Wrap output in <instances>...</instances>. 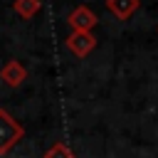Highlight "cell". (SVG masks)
Masks as SVG:
<instances>
[{
	"mask_svg": "<svg viewBox=\"0 0 158 158\" xmlns=\"http://www.w3.org/2000/svg\"><path fill=\"white\" fill-rule=\"evenodd\" d=\"M0 79H2V84H7L10 89H17V86H22V81L27 79V69H25V64H22L20 59H10V62L2 64Z\"/></svg>",
	"mask_w": 158,
	"mask_h": 158,
	"instance_id": "obj_4",
	"label": "cell"
},
{
	"mask_svg": "<svg viewBox=\"0 0 158 158\" xmlns=\"http://www.w3.org/2000/svg\"><path fill=\"white\" fill-rule=\"evenodd\" d=\"M25 136V128L17 123V118L10 116V111L0 109V156H7Z\"/></svg>",
	"mask_w": 158,
	"mask_h": 158,
	"instance_id": "obj_1",
	"label": "cell"
},
{
	"mask_svg": "<svg viewBox=\"0 0 158 158\" xmlns=\"http://www.w3.org/2000/svg\"><path fill=\"white\" fill-rule=\"evenodd\" d=\"M67 22H69L72 32H91V30L99 25V17L94 15V10H91V7L79 5V7H74V10L69 12Z\"/></svg>",
	"mask_w": 158,
	"mask_h": 158,
	"instance_id": "obj_3",
	"label": "cell"
},
{
	"mask_svg": "<svg viewBox=\"0 0 158 158\" xmlns=\"http://www.w3.org/2000/svg\"><path fill=\"white\" fill-rule=\"evenodd\" d=\"M42 158H74V151H72L64 141H57V143H52V146L44 151Z\"/></svg>",
	"mask_w": 158,
	"mask_h": 158,
	"instance_id": "obj_7",
	"label": "cell"
},
{
	"mask_svg": "<svg viewBox=\"0 0 158 158\" xmlns=\"http://www.w3.org/2000/svg\"><path fill=\"white\" fill-rule=\"evenodd\" d=\"M138 5H141V0H106V10L118 20H128L138 10Z\"/></svg>",
	"mask_w": 158,
	"mask_h": 158,
	"instance_id": "obj_5",
	"label": "cell"
},
{
	"mask_svg": "<svg viewBox=\"0 0 158 158\" xmlns=\"http://www.w3.org/2000/svg\"><path fill=\"white\" fill-rule=\"evenodd\" d=\"M12 10H15L22 20H30V17H35V15L42 10V0H15V2H12Z\"/></svg>",
	"mask_w": 158,
	"mask_h": 158,
	"instance_id": "obj_6",
	"label": "cell"
},
{
	"mask_svg": "<svg viewBox=\"0 0 158 158\" xmlns=\"http://www.w3.org/2000/svg\"><path fill=\"white\" fill-rule=\"evenodd\" d=\"M64 44H67V49L74 54V57H89L91 52H94V47H96V37H94V32H69L67 35V40H64Z\"/></svg>",
	"mask_w": 158,
	"mask_h": 158,
	"instance_id": "obj_2",
	"label": "cell"
}]
</instances>
